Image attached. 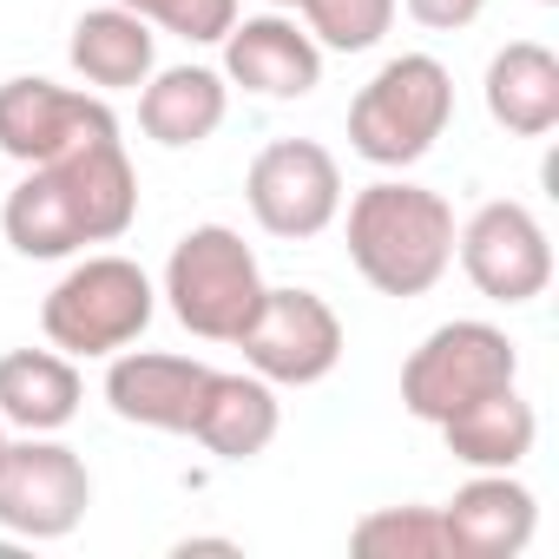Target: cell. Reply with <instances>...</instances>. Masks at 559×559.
<instances>
[{"instance_id": "3", "label": "cell", "mask_w": 559, "mask_h": 559, "mask_svg": "<svg viewBox=\"0 0 559 559\" xmlns=\"http://www.w3.org/2000/svg\"><path fill=\"white\" fill-rule=\"evenodd\" d=\"M158 317V290L132 257H86L73 263L40 304V330L60 356H119Z\"/></svg>"}, {"instance_id": "1", "label": "cell", "mask_w": 559, "mask_h": 559, "mask_svg": "<svg viewBox=\"0 0 559 559\" xmlns=\"http://www.w3.org/2000/svg\"><path fill=\"white\" fill-rule=\"evenodd\" d=\"M139 217V171L119 139H93L67 158L27 165L0 204V230L21 257H73L86 243H119Z\"/></svg>"}, {"instance_id": "26", "label": "cell", "mask_w": 559, "mask_h": 559, "mask_svg": "<svg viewBox=\"0 0 559 559\" xmlns=\"http://www.w3.org/2000/svg\"><path fill=\"white\" fill-rule=\"evenodd\" d=\"M0 454H8V421H0Z\"/></svg>"}, {"instance_id": "16", "label": "cell", "mask_w": 559, "mask_h": 559, "mask_svg": "<svg viewBox=\"0 0 559 559\" xmlns=\"http://www.w3.org/2000/svg\"><path fill=\"white\" fill-rule=\"evenodd\" d=\"M276 428H284V408H276V382L263 376H211L204 389V408L191 421V441H204L217 461H257Z\"/></svg>"}, {"instance_id": "21", "label": "cell", "mask_w": 559, "mask_h": 559, "mask_svg": "<svg viewBox=\"0 0 559 559\" xmlns=\"http://www.w3.org/2000/svg\"><path fill=\"white\" fill-rule=\"evenodd\" d=\"M349 546L362 559H448L441 507H376L356 520Z\"/></svg>"}, {"instance_id": "11", "label": "cell", "mask_w": 559, "mask_h": 559, "mask_svg": "<svg viewBox=\"0 0 559 559\" xmlns=\"http://www.w3.org/2000/svg\"><path fill=\"white\" fill-rule=\"evenodd\" d=\"M93 139H119V119L106 99L53 86V80H8L0 86V152L14 165L67 158Z\"/></svg>"}, {"instance_id": "24", "label": "cell", "mask_w": 559, "mask_h": 559, "mask_svg": "<svg viewBox=\"0 0 559 559\" xmlns=\"http://www.w3.org/2000/svg\"><path fill=\"white\" fill-rule=\"evenodd\" d=\"M178 552L191 559V552H237V539H178Z\"/></svg>"}, {"instance_id": "14", "label": "cell", "mask_w": 559, "mask_h": 559, "mask_svg": "<svg viewBox=\"0 0 559 559\" xmlns=\"http://www.w3.org/2000/svg\"><path fill=\"white\" fill-rule=\"evenodd\" d=\"M441 526H448V559H513L539 526V500L513 474H474L441 507Z\"/></svg>"}, {"instance_id": "19", "label": "cell", "mask_w": 559, "mask_h": 559, "mask_svg": "<svg viewBox=\"0 0 559 559\" xmlns=\"http://www.w3.org/2000/svg\"><path fill=\"white\" fill-rule=\"evenodd\" d=\"M80 415V369L60 349H8L0 356V421L21 435H60Z\"/></svg>"}, {"instance_id": "5", "label": "cell", "mask_w": 559, "mask_h": 559, "mask_svg": "<svg viewBox=\"0 0 559 559\" xmlns=\"http://www.w3.org/2000/svg\"><path fill=\"white\" fill-rule=\"evenodd\" d=\"M263 270H257V250L230 230V224H198L171 243V263H165V304L171 317L204 336V343H237L243 323L257 317L263 304Z\"/></svg>"}, {"instance_id": "20", "label": "cell", "mask_w": 559, "mask_h": 559, "mask_svg": "<svg viewBox=\"0 0 559 559\" xmlns=\"http://www.w3.org/2000/svg\"><path fill=\"white\" fill-rule=\"evenodd\" d=\"M487 112L520 139H546L559 126V60L539 40H513L487 60Z\"/></svg>"}, {"instance_id": "15", "label": "cell", "mask_w": 559, "mask_h": 559, "mask_svg": "<svg viewBox=\"0 0 559 559\" xmlns=\"http://www.w3.org/2000/svg\"><path fill=\"white\" fill-rule=\"evenodd\" d=\"M73 73L99 93H132L158 73V34L132 8H93L73 21Z\"/></svg>"}, {"instance_id": "7", "label": "cell", "mask_w": 559, "mask_h": 559, "mask_svg": "<svg viewBox=\"0 0 559 559\" xmlns=\"http://www.w3.org/2000/svg\"><path fill=\"white\" fill-rule=\"evenodd\" d=\"M243 198L270 237H323L343 217V165L317 139H276L250 158Z\"/></svg>"}, {"instance_id": "22", "label": "cell", "mask_w": 559, "mask_h": 559, "mask_svg": "<svg viewBox=\"0 0 559 559\" xmlns=\"http://www.w3.org/2000/svg\"><path fill=\"white\" fill-rule=\"evenodd\" d=\"M119 8H132L139 21H152L191 47H211L237 27V0H119Z\"/></svg>"}, {"instance_id": "13", "label": "cell", "mask_w": 559, "mask_h": 559, "mask_svg": "<svg viewBox=\"0 0 559 559\" xmlns=\"http://www.w3.org/2000/svg\"><path fill=\"white\" fill-rule=\"evenodd\" d=\"M224 80L257 99H304L323 86V47L290 14H257L224 34Z\"/></svg>"}, {"instance_id": "4", "label": "cell", "mask_w": 559, "mask_h": 559, "mask_svg": "<svg viewBox=\"0 0 559 559\" xmlns=\"http://www.w3.org/2000/svg\"><path fill=\"white\" fill-rule=\"evenodd\" d=\"M454 119V80L435 53H395L349 106V145L356 158L402 171L435 152V139Z\"/></svg>"}, {"instance_id": "12", "label": "cell", "mask_w": 559, "mask_h": 559, "mask_svg": "<svg viewBox=\"0 0 559 559\" xmlns=\"http://www.w3.org/2000/svg\"><path fill=\"white\" fill-rule=\"evenodd\" d=\"M211 362L191 356H165V349H119L106 369V402L119 421L132 428H158V435H191L204 389H211Z\"/></svg>"}, {"instance_id": "10", "label": "cell", "mask_w": 559, "mask_h": 559, "mask_svg": "<svg viewBox=\"0 0 559 559\" xmlns=\"http://www.w3.org/2000/svg\"><path fill=\"white\" fill-rule=\"evenodd\" d=\"M454 250H461V270L467 284L487 297V304H533L546 297L552 284V243L539 230V217L513 198H493L480 204L461 230H454Z\"/></svg>"}, {"instance_id": "17", "label": "cell", "mask_w": 559, "mask_h": 559, "mask_svg": "<svg viewBox=\"0 0 559 559\" xmlns=\"http://www.w3.org/2000/svg\"><path fill=\"white\" fill-rule=\"evenodd\" d=\"M224 112H230V86H224V73H211V67H165V73H152L145 93H139V126H145V139H158V145H171V152L204 145V139L224 126Z\"/></svg>"}, {"instance_id": "2", "label": "cell", "mask_w": 559, "mask_h": 559, "mask_svg": "<svg viewBox=\"0 0 559 559\" xmlns=\"http://www.w3.org/2000/svg\"><path fill=\"white\" fill-rule=\"evenodd\" d=\"M349 263L382 297H428L454 263V204L428 185L382 178L349 198Z\"/></svg>"}, {"instance_id": "9", "label": "cell", "mask_w": 559, "mask_h": 559, "mask_svg": "<svg viewBox=\"0 0 559 559\" xmlns=\"http://www.w3.org/2000/svg\"><path fill=\"white\" fill-rule=\"evenodd\" d=\"M237 349H243L250 376L284 382V389H310L343 362V317L317 290H263Z\"/></svg>"}, {"instance_id": "8", "label": "cell", "mask_w": 559, "mask_h": 559, "mask_svg": "<svg viewBox=\"0 0 559 559\" xmlns=\"http://www.w3.org/2000/svg\"><path fill=\"white\" fill-rule=\"evenodd\" d=\"M93 507V474L67 441L27 435L0 454V526L21 539H67Z\"/></svg>"}, {"instance_id": "6", "label": "cell", "mask_w": 559, "mask_h": 559, "mask_svg": "<svg viewBox=\"0 0 559 559\" xmlns=\"http://www.w3.org/2000/svg\"><path fill=\"white\" fill-rule=\"evenodd\" d=\"M520 382V349H513V336L507 330H493V323H474V317H461V323H441L408 362H402V408L415 415V421H448V415H461L467 402H480V395H493V389H513Z\"/></svg>"}, {"instance_id": "25", "label": "cell", "mask_w": 559, "mask_h": 559, "mask_svg": "<svg viewBox=\"0 0 559 559\" xmlns=\"http://www.w3.org/2000/svg\"><path fill=\"white\" fill-rule=\"evenodd\" d=\"M270 8H304V0H270Z\"/></svg>"}, {"instance_id": "18", "label": "cell", "mask_w": 559, "mask_h": 559, "mask_svg": "<svg viewBox=\"0 0 559 559\" xmlns=\"http://www.w3.org/2000/svg\"><path fill=\"white\" fill-rule=\"evenodd\" d=\"M533 435H539V415H533V402H520V389H493L441 421L448 454L474 474H513L533 454Z\"/></svg>"}, {"instance_id": "23", "label": "cell", "mask_w": 559, "mask_h": 559, "mask_svg": "<svg viewBox=\"0 0 559 559\" xmlns=\"http://www.w3.org/2000/svg\"><path fill=\"white\" fill-rule=\"evenodd\" d=\"M402 8H408L428 34H461V27H474V21H480L487 0H402Z\"/></svg>"}]
</instances>
